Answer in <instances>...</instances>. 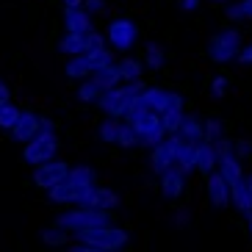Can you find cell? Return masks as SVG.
Segmentation results:
<instances>
[{"instance_id":"obj_28","label":"cell","mask_w":252,"mask_h":252,"mask_svg":"<svg viewBox=\"0 0 252 252\" xmlns=\"http://www.w3.org/2000/svg\"><path fill=\"white\" fill-rule=\"evenodd\" d=\"M119 122H122V119H117V117H103V119H100V125H97V130H94L97 141H103V144H114V141H117Z\"/></svg>"},{"instance_id":"obj_48","label":"cell","mask_w":252,"mask_h":252,"mask_svg":"<svg viewBox=\"0 0 252 252\" xmlns=\"http://www.w3.org/2000/svg\"><path fill=\"white\" fill-rule=\"evenodd\" d=\"M247 186H250V200H252V175H247Z\"/></svg>"},{"instance_id":"obj_25","label":"cell","mask_w":252,"mask_h":252,"mask_svg":"<svg viewBox=\"0 0 252 252\" xmlns=\"http://www.w3.org/2000/svg\"><path fill=\"white\" fill-rule=\"evenodd\" d=\"M56 50L61 53V56H78V53H83V33H72V31H64V36L59 39V45H56Z\"/></svg>"},{"instance_id":"obj_32","label":"cell","mask_w":252,"mask_h":252,"mask_svg":"<svg viewBox=\"0 0 252 252\" xmlns=\"http://www.w3.org/2000/svg\"><path fill=\"white\" fill-rule=\"evenodd\" d=\"M202 139L211 141V144H216V141H222L224 139V125L219 122L216 117H208L202 119Z\"/></svg>"},{"instance_id":"obj_5","label":"cell","mask_w":252,"mask_h":252,"mask_svg":"<svg viewBox=\"0 0 252 252\" xmlns=\"http://www.w3.org/2000/svg\"><path fill=\"white\" fill-rule=\"evenodd\" d=\"M241 47H244L241 31L238 28H224V31H219V33H214V36L208 39L205 56H208L211 64H230V61H236V56H238Z\"/></svg>"},{"instance_id":"obj_47","label":"cell","mask_w":252,"mask_h":252,"mask_svg":"<svg viewBox=\"0 0 252 252\" xmlns=\"http://www.w3.org/2000/svg\"><path fill=\"white\" fill-rule=\"evenodd\" d=\"M61 6H81V0H61Z\"/></svg>"},{"instance_id":"obj_15","label":"cell","mask_w":252,"mask_h":252,"mask_svg":"<svg viewBox=\"0 0 252 252\" xmlns=\"http://www.w3.org/2000/svg\"><path fill=\"white\" fill-rule=\"evenodd\" d=\"M64 31L89 33V31H94V17L83 6H64Z\"/></svg>"},{"instance_id":"obj_26","label":"cell","mask_w":252,"mask_h":252,"mask_svg":"<svg viewBox=\"0 0 252 252\" xmlns=\"http://www.w3.org/2000/svg\"><path fill=\"white\" fill-rule=\"evenodd\" d=\"M42 244L50 247V250H61V247L69 244V233L59 224H50V227L42 230Z\"/></svg>"},{"instance_id":"obj_33","label":"cell","mask_w":252,"mask_h":252,"mask_svg":"<svg viewBox=\"0 0 252 252\" xmlns=\"http://www.w3.org/2000/svg\"><path fill=\"white\" fill-rule=\"evenodd\" d=\"M117 147H122V150H133V147H139V136H136V130L127 122H119V130H117V141H114Z\"/></svg>"},{"instance_id":"obj_44","label":"cell","mask_w":252,"mask_h":252,"mask_svg":"<svg viewBox=\"0 0 252 252\" xmlns=\"http://www.w3.org/2000/svg\"><path fill=\"white\" fill-rule=\"evenodd\" d=\"M8 100H11V89H8V83L0 78V105L8 103Z\"/></svg>"},{"instance_id":"obj_20","label":"cell","mask_w":252,"mask_h":252,"mask_svg":"<svg viewBox=\"0 0 252 252\" xmlns=\"http://www.w3.org/2000/svg\"><path fill=\"white\" fill-rule=\"evenodd\" d=\"M103 86L100 83H94L92 78H83V81H78V89H75V97H78V103L83 105H94L100 97H103Z\"/></svg>"},{"instance_id":"obj_9","label":"cell","mask_w":252,"mask_h":252,"mask_svg":"<svg viewBox=\"0 0 252 252\" xmlns=\"http://www.w3.org/2000/svg\"><path fill=\"white\" fill-rule=\"evenodd\" d=\"M89 189L92 186H81V183H75V180L64 178L61 183H56L53 189H47V200H50L53 205H78V202L86 197Z\"/></svg>"},{"instance_id":"obj_19","label":"cell","mask_w":252,"mask_h":252,"mask_svg":"<svg viewBox=\"0 0 252 252\" xmlns=\"http://www.w3.org/2000/svg\"><path fill=\"white\" fill-rule=\"evenodd\" d=\"M89 75H92V64L83 53L69 56L67 64H64V78H67V81H83V78H89Z\"/></svg>"},{"instance_id":"obj_18","label":"cell","mask_w":252,"mask_h":252,"mask_svg":"<svg viewBox=\"0 0 252 252\" xmlns=\"http://www.w3.org/2000/svg\"><path fill=\"white\" fill-rule=\"evenodd\" d=\"M230 205L236 208L241 216L252 214V200H250V186H247V175L238 178L236 183H230Z\"/></svg>"},{"instance_id":"obj_22","label":"cell","mask_w":252,"mask_h":252,"mask_svg":"<svg viewBox=\"0 0 252 252\" xmlns=\"http://www.w3.org/2000/svg\"><path fill=\"white\" fill-rule=\"evenodd\" d=\"M178 136H183L186 141H202V119L197 114H183Z\"/></svg>"},{"instance_id":"obj_35","label":"cell","mask_w":252,"mask_h":252,"mask_svg":"<svg viewBox=\"0 0 252 252\" xmlns=\"http://www.w3.org/2000/svg\"><path fill=\"white\" fill-rule=\"evenodd\" d=\"M224 20L230 25H241L244 23V8H241V0H227L224 3Z\"/></svg>"},{"instance_id":"obj_11","label":"cell","mask_w":252,"mask_h":252,"mask_svg":"<svg viewBox=\"0 0 252 252\" xmlns=\"http://www.w3.org/2000/svg\"><path fill=\"white\" fill-rule=\"evenodd\" d=\"M78 205L83 208H97V211H117L119 208V194L114 191V189H108V186H100L94 183L86 191V197H83Z\"/></svg>"},{"instance_id":"obj_13","label":"cell","mask_w":252,"mask_h":252,"mask_svg":"<svg viewBox=\"0 0 252 252\" xmlns=\"http://www.w3.org/2000/svg\"><path fill=\"white\" fill-rule=\"evenodd\" d=\"M205 197H208V205L216 208V211L230 208V186L224 183L219 172H211L205 178Z\"/></svg>"},{"instance_id":"obj_39","label":"cell","mask_w":252,"mask_h":252,"mask_svg":"<svg viewBox=\"0 0 252 252\" xmlns=\"http://www.w3.org/2000/svg\"><path fill=\"white\" fill-rule=\"evenodd\" d=\"M189 222H191V211H189V208H178V211L172 214V224H175L178 230L189 227Z\"/></svg>"},{"instance_id":"obj_16","label":"cell","mask_w":252,"mask_h":252,"mask_svg":"<svg viewBox=\"0 0 252 252\" xmlns=\"http://www.w3.org/2000/svg\"><path fill=\"white\" fill-rule=\"evenodd\" d=\"M175 166V158H172L169 147H166V141H158L156 147H150V156H147V169L156 175V178H161L166 169H172Z\"/></svg>"},{"instance_id":"obj_34","label":"cell","mask_w":252,"mask_h":252,"mask_svg":"<svg viewBox=\"0 0 252 252\" xmlns=\"http://www.w3.org/2000/svg\"><path fill=\"white\" fill-rule=\"evenodd\" d=\"M20 117V105H14L11 100L0 105V130H11V125L17 122Z\"/></svg>"},{"instance_id":"obj_4","label":"cell","mask_w":252,"mask_h":252,"mask_svg":"<svg viewBox=\"0 0 252 252\" xmlns=\"http://www.w3.org/2000/svg\"><path fill=\"white\" fill-rule=\"evenodd\" d=\"M75 241L89 247H103V250H122L130 241V233L125 227H119L117 222H111V224H97V227L75 233Z\"/></svg>"},{"instance_id":"obj_30","label":"cell","mask_w":252,"mask_h":252,"mask_svg":"<svg viewBox=\"0 0 252 252\" xmlns=\"http://www.w3.org/2000/svg\"><path fill=\"white\" fill-rule=\"evenodd\" d=\"M194 161H197V141H186V147H183V153L178 156L175 166H178L183 175H191V172H194Z\"/></svg>"},{"instance_id":"obj_24","label":"cell","mask_w":252,"mask_h":252,"mask_svg":"<svg viewBox=\"0 0 252 252\" xmlns=\"http://www.w3.org/2000/svg\"><path fill=\"white\" fill-rule=\"evenodd\" d=\"M117 69H119V75H122V81H139L141 75H144V64H141V59H133L130 53L117 61Z\"/></svg>"},{"instance_id":"obj_40","label":"cell","mask_w":252,"mask_h":252,"mask_svg":"<svg viewBox=\"0 0 252 252\" xmlns=\"http://www.w3.org/2000/svg\"><path fill=\"white\" fill-rule=\"evenodd\" d=\"M236 144V156L241 161H250L252 158V139H241V141H233Z\"/></svg>"},{"instance_id":"obj_45","label":"cell","mask_w":252,"mask_h":252,"mask_svg":"<svg viewBox=\"0 0 252 252\" xmlns=\"http://www.w3.org/2000/svg\"><path fill=\"white\" fill-rule=\"evenodd\" d=\"M241 8H244V20H252V0H241Z\"/></svg>"},{"instance_id":"obj_14","label":"cell","mask_w":252,"mask_h":252,"mask_svg":"<svg viewBox=\"0 0 252 252\" xmlns=\"http://www.w3.org/2000/svg\"><path fill=\"white\" fill-rule=\"evenodd\" d=\"M186 178L189 175H183V172L178 169V166H172V169H166L161 175V183H158V189H161V197L166 202H178L180 197H183V191H186Z\"/></svg>"},{"instance_id":"obj_23","label":"cell","mask_w":252,"mask_h":252,"mask_svg":"<svg viewBox=\"0 0 252 252\" xmlns=\"http://www.w3.org/2000/svg\"><path fill=\"white\" fill-rule=\"evenodd\" d=\"M89 78L94 83H100L103 89H111V86L122 83V75H119V69H117V61H114V64H105V67H100V69H92Z\"/></svg>"},{"instance_id":"obj_42","label":"cell","mask_w":252,"mask_h":252,"mask_svg":"<svg viewBox=\"0 0 252 252\" xmlns=\"http://www.w3.org/2000/svg\"><path fill=\"white\" fill-rule=\"evenodd\" d=\"M67 252H122V250H103V247H89V244H75Z\"/></svg>"},{"instance_id":"obj_43","label":"cell","mask_w":252,"mask_h":252,"mask_svg":"<svg viewBox=\"0 0 252 252\" xmlns=\"http://www.w3.org/2000/svg\"><path fill=\"white\" fill-rule=\"evenodd\" d=\"M200 6H202V0H180V8H183L186 14H194Z\"/></svg>"},{"instance_id":"obj_21","label":"cell","mask_w":252,"mask_h":252,"mask_svg":"<svg viewBox=\"0 0 252 252\" xmlns=\"http://www.w3.org/2000/svg\"><path fill=\"white\" fill-rule=\"evenodd\" d=\"M141 64H144V69H153V72L163 69V64H166V50H163L161 42H150L147 50H144V59H141Z\"/></svg>"},{"instance_id":"obj_31","label":"cell","mask_w":252,"mask_h":252,"mask_svg":"<svg viewBox=\"0 0 252 252\" xmlns=\"http://www.w3.org/2000/svg\"><path fill=\"white\" fill-rule=\"evenodd\" d=\"M183 114H186V108H166V111H161V127H163V133H166V136L178 133L180 122H183Z\"/></svg>"},{"instance_id":"obj_29","label":"cell","mask_w":252,"mask_h":252,"mask_svg":"<svg viewBox=\"0 0 252 252\" xmlns=\"http://www.w3.org/2000/svg\"><path fill=\"white\" fill-rule=\"evenodd\" d=\"M105 47H108L105 33H100V31H89V33H83V56H86V59L97 56V53L105 50Z\"/></svg>"},{"instance_id":"obj_17","label":"cell","mask_w":252,"mask_h":252,"mask_svg":"<svg viewBox=\"0 0 252 252\" xmlns=\"http://www.w3.org/2000/svg\"><path fill=\"white\" fill-rule=\"evenodd\" d=\"M194 172H200L202 178H208L211 172H216V144L211 141H197V161H194Z\"/></svg>"},{"instance_id":"obj_8","label":"cell","mask_w":252,"mask_h":252,"mask_svg":"<svg viewBox=\"0 0 252 252\" xmlns=\"http://www.w3.org/2000/svg\"><path fill=\"white\" fill-rule=\"evenodd\" d=\"M67 172H69V161H56V158L45 161L39 166H33V186L47 191V189H53L56 183H61L67 178Z\"/></svg>"},{"instance_id":"obj_1","label":"cell","mask_w":252,"mask_h":252,"mask_svg":"<svg viewBox=\"0 0 252 252\" xmlns=\"http://www.w3.org/2000/svg\"><path fill=\"white\" fill-rule=\"evenodd\" d=\"M147 83L141 81H122L117 83V86H111V89H105L103 97L97 100V108L105 114V117H117V119H125L127 108H130V103H133V97L139 94L141 89H144Z\"/></svg>"},{"instance_id":"obj_6","label":"cell","mask_w":252,"mask_h":252,"mask_svg":"<svg viewBox=\"0 0 252 252\" xmlns=\"http://www.w3.org/2000/svg\"><path fill=\"white\" fill-rule=\"evenodd\" d=\"M139 36H141V28L130 17H114L111 23H108V28H105V42L119 56H127V53L133 50Z\"/></svg>"},{"instance_id":"obj_10","label":"cell","mask_w":252,"mask_h":252,"mask_svg":"<svg viewBox=\"0 0 252 252\" xmlns=\"http://www.w3.org/2000/svg\"><path fill=\"white\" fill-rule=\"evenodd\" d=\"M169 92L172 89H163V86H144V89L133 97L130 108H153L156 114H161V111L169 108Z\"/></svg>"},{"instance_id":"obj_41","label":"cell","mask_w":252,"mask_h":252,"mask_svg":"<svg viewBox=\"0 0 252 252\" xmlns=\"http://www.w3.org/2000/svg\"><path fill=\"white\" fill-rule=\"evenodd\" d=\"M236 61H238V64H244V67H252V42H250V45H244L241 50H238Z\"/></svg>"},{"instance_id":"obj_12","label":"cell","mask_w":252,"mask_h":252,"mask_svg":"<svg viewBox=\"0 0 252 252\" xmlns=\"http://www.w3.org/2000/svg\"><path fill=\"white\" fill-rule=\"evenodd\" d=\"M8 133H11V141H17V144H25L28 139H33L39 133V111L20 108V117H17V122L11 125Z\"/></svg>"},{"instance_id":"obj_3","label":"cell","mask_w":252,"mask_h":252,"mask_svg":"<svg viewBox=\"0 0 252 252\" xmlns=\"http://www.w3.org/2000/svg\"><path fill=\"white\" fill-rule=\"evenodd\" d=\"M114 222V211H97V208H83V205H72L67 208L64 214L56 216L59 227H64L69 236L81 233V230H89V227H97V224H111Z\"/></svg>"},{"instance_id":"obj_36","label":"cell","mask_w":252,"mask_h":252,"mask_svg":"<svg viewBox=\"0 0 252 252\" xmlns=\"http://www.w3.org/2000/svg\"><path fill=\"white\" fill-rule=\"evenodd\" d=\"M227 86H230L227 75H216L214 81H211V97H214V100H222V97L227 94Z\"/></svg>"},{"instance_id":"obj_38","label":"cell","mask_w":252,"mask_h":252,"mask_svg":"<svg viewBox=\"0 0 252 252\" xmlns=\"http://www.w3.org/2000/svg\"><path fill=\"white\" fill-rule=\"evenodd\" d=\"M81 6L86 8L92 17H100V14L108 11V3H105V0H81Z\"/></svg>"},{"instance_id":"obj_27","label":"cell","mask_w":252,"mask_h":252,"mask_svg":"<svg viewBox=\"0 0 252 252\" xmlns=\"http://www.w3.org/2000/svg\"><path fill=\"white\" fill-rule=\"evenodd\" d=\"M67 178L75 180V183H81V186H94L97 183V169L89 166V163H75V166L69 163Z\"/></svg>"},{"instance_id":"obj_46","label":"cell","mask_w":252,"mask_h":252,"mask_svg":"<svg viewBox=\"0 0 252 252\" xmlns=\"http://www.w3.org/2000/svg\"><path fill=\"white\" fill-rule=\"evenodd\" d=\"M244 219H247V233H250V241H252V214H247Z\"/></svg>"},{"instance_id":"obj_7","label":"cell","mask_w":252,"mask_h":252,"mask_svg":"<svg viewBox=\"0 0 252 252\" xmlns=\"http://www.w3.org/2000/svg\"><path fill=\"white\" fill-rule=\"evenodd\" d=\"M59 150H61V141H59L56 130H39L33 139L25 141L23 161L28 166H39V163H45V161H53V158L59 156Z\"/></svg>"},{"instance_id":"obj_2","label":"cell","mask_w":252,"mask_h":252,"mask_svg":"<svg viewBox=\"0 0 252 252\" xmlns=\"http://www.w3.org/2000/svg\"><path fill=\"white\" fill-rule=\"evenodd\" d=\"M122 122H127L136 130L139 147H144V150L156 147L158 141L166 139V133H163V127H161V114H156L153 108H127Z\"/></svg>"},{"instance_id":"obj_37","label":"cell","mask_w":252,"mask_h":252,"mask_svg":"<svg viewBox=\"0 0 252 252\" xmlns=\"http://www.w3.org/2000/svg\"><path fill=\"white\" fill-rule=\"evenodd\" d=\"M114 56H117V53H114V50H108V47H105V50H100L97 56H92V59H89L92 69H100V67H105V64H114V61H117Z\"/></svg>"},{"instance_id":"obj_49","label":"cell","mask_w":252,"mask_h":252,"mask_svg":"<svg viewBox=\"0 0 252 252\" xmlns=\"http://www.w3.org/2000/svg\"><path fill=\"white\" fill-rule=\"evenodd\" d=\"M224 3H227V0H214V6H224Z\"/></svg>"}]
</instances>
